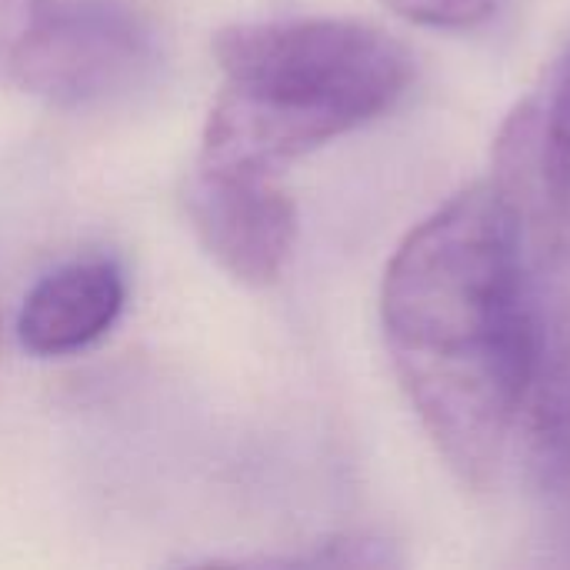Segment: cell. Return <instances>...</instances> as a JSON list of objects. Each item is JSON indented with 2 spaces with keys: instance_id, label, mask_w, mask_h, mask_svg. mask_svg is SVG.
Listing matches in <instances>:
<instances>
[{
  "instance_id": "7",
  "label": "cell",
  "mask_w": 570,
  "mask_h": 570,
  "mask_svg": "<svg viewBox=\"0 0 570 570\" xmlns=\"http://www.w3.org/2000/svg\"><path fill=\"white\" fill-rule=\"evenodd\" d=\"M124 274L114 261L90 257L50 271L27 294L17 334L37 357H67L100 341L124 311Z\"/></svg>"
},
{
  "instance_id": "5",
  "label": "cell",
  "mask_w": 570,
  "mask_h": 570,
  "mask_svg": "<svg viewBox=\"0 0 570 570\" xmlns=\"http://www.w3.org/2000/svg\"><path fill=\"white\" fill-rule=\"evenodd\" d=\"M531 237L570 240V37L494 144V177Z\"/></svg>"
},
{
  "instance_id": "8",
  "label": "cell",
  "mask_w": 570,
  "mask_h": 570,
  "mask_svg": "<svg viewBox=\"0 0 570 570\" xmlns=\"http://www.w3.org/2000/svg\"><path fill=\"white\" fill-rule=\"evenodd\" d=\"M397 17L434 27V30H474L508 3V0H381Z\"/></svg>"
},
{
  "instance_id": "4",
  "label": "cell",
  "mask_w": 570,
  "mask_h": 570,
  "mask_svg": "<svg viewBox=\"0 0 570 570\" xmlns=\"http://www.w3.org/2000/svg\"><path fill=\"white\" fill-rule=\"evenodd\" d=\"M514 448L544 488H570V240L531 237V344Z\"/></svg>"
},
{
  "instance_id": "9",
  "label": "cell",
  "mask_w": 570,
  "mask_h": 570,
  "mask_svg": "<svg viewBox=\"0 0 570 570\" xmlns=\"http://www.w3.org/2000/svg\"><path fill=\"white\" fill-rule=\"evenodd\" d=\"M47 0H0V80L10 77V67L30 33L37 30Z\"/></svg>"
},
{
  "instance_id": "6",
  "label": "cell",
  "mask_w": 570,
  "mask_h": 570,
  "mask_svg": "<svg viewBox=\"0 0 570 570\" xmlns=\"http://www.w3.org/2000/svg\"><path fill=\"white\" fill-rule=\"evenodd\" d=\"M187 214L207 254L240 284H274L294 254L297 207L277 174L197 164Z\"/></svg>"
},
{
  "instance_id": "2",
  "label": "cell",
  "mask_w": 570,
  "mask_h": 570,
  "mask_svg": "<svg viewBox=\"0 0 570 570\" xmlns=\"http://www.w3.org/2000/svg\"><path fill=\"white\" fill-rule=\"evenodd\" d=\"M214 57L224 90L197 164L267 174L377 120L414 77L404 43L341 17L234 23L214 37Z\"/></svg>"
},
{
  "instance_id": "1",
  "label": "cell",
  "mask_w": 570,
  "mask_h": 570,
  "mask_svg": "<svg viewBox=\"0 0 570 570\" xmlns=\"http://www.w3.org/2000/svg\"><path fill=\"white\" fill-rule=\"evenodd\" d=\"M381 327L448 468L494 484L514 451L531 344V234L494 180L404 237L384 271Z\"/></svg>"
},
{
  "instance_id": "3",
  "label": "cell",
  "mask_w": 570,
  "mask_h": 570,
  "mask_svg": "<svg viewBox=\"0 0 570 570\" xmlns=\"http://www.w3.org/2000/svg\"><path fill=\"white\" fill-rule=\"evenodd\" d=\"M157 63V30L137 7L124 0H63L47 3L7 80L57 107H90L130 94Z\"/></svg>"
}]
</instances>
